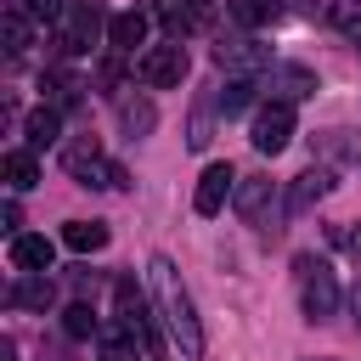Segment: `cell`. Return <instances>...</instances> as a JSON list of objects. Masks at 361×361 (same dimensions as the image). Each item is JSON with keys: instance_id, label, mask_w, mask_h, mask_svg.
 Here are the masks:
<instances>
[{"instance_id": "5bb4252c", "label": "cell", "mask_w": 361, "mask_h": 361, "mask_svg": "<svg viewBox=\"0 0 361 361\" xmlns=\"http://www.w3.org/2000/svg\"><path fill=\"white\" fill-rule=\"evenodd\" d=\"M118 124H124V135H152L158 107H152L147 96H118Z\"/></svg>"}, {"instance_id": "5b68a950", "label": "cell", "mask_w": 361, "mask_h": 361, "mask_svg": "<svg viewBox=\"0 0 361 361\" xmlns=\"http://www.w3.org/2000/svg\"><path fill=\"white\" fill-rule=\"evenodd\" d=\"M96 28H102V6H96V0H68V17H62L56 45H62L68 56H79V51H90Z\"/></svg>"}, {"instance_id": "4316f807", "label": "cell", "mask_w": 361, "mask_h": 361, "mask_svg": "<svg viewBox=\"0 0 361 361\" xmlns=\"http://www.w3.org/2000/svg\"><path fill=\"white\" fill-rule=\"evenodd\" d=\"M17 11H28V17H39V23H62V17H68V0H23Z\"/></svg>"}, {"instance_id": "4fadbf2b", "label": "cell", "mask_w": 361, "mask_h": 361, "mask_svg": "<svg viewBox=\"0 0 361 361\" xmlns=\"http://www.w3.org/2000/svg\"><path fill=\"white\" fill-rule=\"evenodd\" d=\"M17 310H45L51 299H56V288H51V276H23L17 271V282H11V293H6Z\"/></svg>"}, {"instance_id": "e0dca14e", "label": "cell", "mask_w": 361, "mask_h": 361, "mask_svg": "<svg viewBox=\"0 0 361 361\" xmlns=\"http://www.w3.org/2000/svg\"><path fill=\"white\" fill-rule=\"evenodd\" d=\"M6 186L11 192H28L34 180H39V158H34V147H17V152H6Z\"/></svg>"}, {"instance_id": "9c48e42d", "label": "cell", "mask_w": 361, "mask_h": 361, "mask_svg": "<svg viewBox=\"0 0 361 361\" xmlns=\"http://www.w3.org/2000/svg\"><path fill=\"white\" fill-rule=\"evenodd\" d=\"M51 259H56V248H51V237H11V265L23 271V276H45L51 271Z\"/></svg>"}, {"instance_id": "ffe728a7", "label": "cell", "mask_w": 361, "mask_h": 361, "mask_svg": "<svg viewBox=\"0 0 361 361\" xmlns=\"http://www.w3.org/2000/svg\"><path fill=\"white\" fill-rule=\"evenodd\" d=\"M231 17L248 23V28H265V23L282 17V0H231Z\"/></svg>"}, {"instance_id": "30bf717a", "label": "cell", "mask_w": 361, "mask_h": 361, "mask_svg": "<svg viewBox=\"0 0 361 361\" xmlns=\"http://www.w3.org/2000/svg\"><path fill=\"white\" fill-rule=\"evenodd\" d=\"M333 186H338V180H333V169H305V175L293 180V192H288V214H305V209H310V203H322Z\"/></svg>"}, {"instance_id": "cb8c5ba5", "label": "cell", "mask_w": 361, "mask_h": 361, "mask_svg": "<svg viewBox=\"0 0 361 361\" xmlns=\"http://www.w3.org/2000/svg\"><path fill=\"white\" fill-rule=\"evenodd\" d=\"M6 51L17 56V51H28V11H6Z\"/></svg>"}, {"instance_id": "ac0fdd59", "label": "cell", "mask_w": 361, "mask_h": 361, "mask_svg": "<svg viewBox=\"0 0 361 361\" xmlns=\"http://www.w3.org/2000/svg\"><path fill=\"white\" fill-rule=\"evenodd\" d=\"M62 243H68L73 254H96V248H107V226H102V220H68Z\"/></svg>"}, {"instance_id": "ba28073f", "label": "cell", "mask_w": 361, "mask_h": 361, "mask_svg": "<svg viewBox=\"0 0 361 361\" xmlns=\"http://www.w3.org/2000/svg\"><path fill=\"white\" fill-rule=\"evenodd\" d=\"M231 180H237V169H231V164H209V169L197 175V192H192V209H197V214H220V203H226V192H231Z\"/></svg>"}, {"instance_id": "484cf974", "label": "cell", "mask_w": 361, "mask_h": 361, "mask_svg": "<svg viewBox=\"0 0 361 361\" xmlns=\"http://www.w3.org/2000/svg\"><path fill=\"white\" fill-rule=\"evenodd\" d=\"M62 316H68V322H62V327H68V333H73V338H90V333H96V310H90V305H68V310H62Z\"/></svg>"}, {"instance_id": "7c38bea8", "label": "cell", "mask_w": 361, "mask_h": 361, "mask_svg": "<svg viewBox=\"0 0 361 361\" xmlns=\"http://www.w3.org/2000/svg\"><path fill=\"white\" fill-rule=\"evenodd\" d=\"M265 203H271V180H265V175H243V180H237V214H243L248 226H259V220H265Z\"/></svg>"}, {"instance_id": "f1b7e54d", "label": "cell", "mask_w": 361, "mask_h": 361, "mask_svg": "<svg viewBox=\"0 0 361 361\" xmlns=\"http://www.w3.org/2000/svg\"><path fill=\"white\" fill-rule=\"evenodd\" d=\"M355 322H361V282H355Z\"/></svg>"}, {"instance_id": "83f0119b", "label": "cell", "mask_w": 361, "mask_h": 361, "mask_svg": "<svg viewBox=\"0 0 361 361\" xmlns=\"http://www.w3.org/2000/svg\"><path fill=\"white\" fill-rule=\"evenodd\" d=\"M333 243H338V248H350V254L361 259V226H333Z\"/></svg>"}, {"instance_id": "9a60e30c", "label": "cell", "mask_w": 361, "mask_h": 361, "mask_svg": "<svg viewBox=\"0 0 361 361\" xmlns=\"http://www.w3.org/2000/svg\"><path fill=\"white\" fill-rule=\"evenodd\" d=\"M107 39H113V51H135V45H147V17H141V11H118V17L107 23Z\"/></svg>"}, {"instance_id": "7a4b0ae2", "label": "cell", "mask_w": 361, "mask_h": 361, "mask_svg": "<svg viewBox=\"0 0 361 361\" xmlns=\"http://www.w3.org/2000/svg\"><path fill=\"white\" fill-rule=\"evenodd\" d=\"M293 271H299V305H305V322H333V310H338V282H333L327 259L299 254Z\"/></svg>"}, {"instance_id": "277c9868", "label": "cell", "mask_w": 361, "mask_h": 361, "mask_svg": "<svg viewBox=\"0 0 361 361\" xmlns=\"http://www.w3.org/2000/svg\"><path fill=\"white\" fill-rule=\"evenodd\" d=\"M113 305H118L124 333H135V338H141V350H158V327H152V310H147V299H141L135 276H118V282H113Z\"/></svg>"}, {"instance_id": "2e32d148", "label": "cell", "mask_w": 361, "mask_h": 361, "mask_svg": "<svg viewBox=\"0 0 361 361\" xmlns=\"http://www.w3.org/2000/svg\"><path fill=\"white\" fill-rule=\"evenodd\" d=\"M39 90H45V96H51V107L62 113V107H73V102H79V90H85V85H79V73L51 68V73H39Z\"/></svg>"}, {"instance_id": "8fae6325", "label": "cell", "mask_w": 361, "mask_h": 361, "mask_svg": "<svg viewBox=\"0 0 361 361\" xmlns=\"http://www.w3.org/2000/svg\"><path fill=\"white\" fill-rule=\"evenodd\" d=\"M271 90H276V102L316 96V73H310V68H299V62H282V68H271Z\"/></svg>"}, {"instance_id": "3957f363", "label": "cell", "mask_w": 361, "mask_h": 361, "mask_svg": "<svg viewBox=\"0 0 361 361\" xmlns=\"http://www.w3.org/2000/svg\"><path fill=\"white\" fill-rule=\"evenodd\" d=\"M135 79H141V85H152V90H169V85H180V79H186V45H180V39L147 45V51L135 56Z\"/></svg>"}, {"instance_id": "8992f818", "label": "cell", "mask_w": 361, "mask_h": 361, "mask_svg": "<svg viewBox=\"0 0 361 361\" xmlns=\"http://www.w3.org/2000/svg\"><path fill=\"white\" fill-rule=\"evenodd\" d=\"M288 141H293V102H271V107H259V113H254V147H259L265 158H276Z\"/></svg>"}, {"instance_id": "d4e9b609", "label": "cell", "mask_w": 361, "mask_h": 361, "mask_svg": "<svg viewBox=\"0 0 361 361\" xmlns=\"http://www.w3.org/2000/svg\"><path fill=\"white\" fill-rule=\"evenodd\" d=\"M248 96H254V85H248V79H231V85L220 90V113H226V118H231V113H243V107H248Z\"/></svg>"}, {"instance_id": "44dd1931", "label": "cell", "mask_w": 361, "mask_h": 361, "mask_svg": "<svg viewBox=\"0 0 361 361\" xmlns=\"http://www.w3.org/2000/svg\"><path fill=\"white\" fill-rule=\"evenodd\" d=\"M214 107H220V102H197V113H192V124H186V147H192V152L209 147V135H214Z\"/></svg>"}, {"instance_id": "52a82bcc", "label": "cell", "mask_w": 361, "mask_h": 361, "mask_svg": "<svg viewBox=\"0 0 361 361\" xmlns=\"http://www.w3.org/2000/svg\"><path fill=\"white\" fill-rule=\"evenodd\" d=\"M214 68H231L237 79H248V73H265L271 68V51L254 45V39H220L214 45Z\"/></svg>"}, {"instance_id": "d6986e66", "label": "cell", "mask_w": 361, "mask_h": 361, "mask_svg": "<svg viewBox=\"0 0 361 361\" xmlns=\"http://www.w3.org/2000/svg\"><path fill=\"white\" fill-rule=\"evenodd\" d=\"M62 135V113L56 107H34L28 113V147H51Z\"/></svg>"}, {"instance_id": "7402d4cb", "label": "cell", "mask_w": 361, "mask_h": 361, "mask_svg": "<svg viewBox=\"0 0 361 361\" xmlns=\"http://www.w3.org/2000/svg\"><path fill=\"white\" fill-rule=\"evenodd\" d=\"M141 338L135 333H102V361H135Z\"/></svg>"}, {"instance_id": "6da1fadb", "label": "cell", "mask_w": 361, "mask_h": 361, "mask_svg": "<svg viewBox=\"0 0 361 361\" xmlns=\"http://www.w3.org/2000/svg\"><path fill=\"white\" fill-rule=\"evenodd\" d=\"M147 282H152L158 316H164L169 338L180 344V355H203V322H197V310H192V293H186L180 271H175V259H169V254H152V259H147Z\"/></svg>"}, {"instance_id": "f546056e", "label": "cell", "mask_w": 361, "mask_h": 361, "mask_svg": "<svg viewBox=\"0 0 361 361\" xmlns=\"http://www.w3.org/2000/svg\"><path fill=\"white\" fill-rule=\"evenodd\" d=\"M186 6H192V11H203V6H209V0H186Z\"/></svg>"}, {"instance_id": "603a6c76", "label": "cell", "mask_w": 361, "mask_h": 361, "mask_svg": "<svg viewBox=\"0 0 361 361\" xmlns=\"http://www.w3.org/2000/svg\"><path fill=\"white\" fill-rule=\"evenodd\" d=\"M322 152H333V158H350V164H361V141H355L350 130H327V135H322Z\"/></svg>"}, {"instance_id": "4dcf8cb0", "label": "cell", "mask_w": 361, "mask_h": 361, "mask_svg": "<svg viewBox=\"0 0 361 361\" xmlns=\"http://www.w3.org/2000/svg\"><path fill=\"white\" fill-rule=\"evenodd\" d=\"M322 361H333V355H322Z\"/></svg>"}]
</instances>
